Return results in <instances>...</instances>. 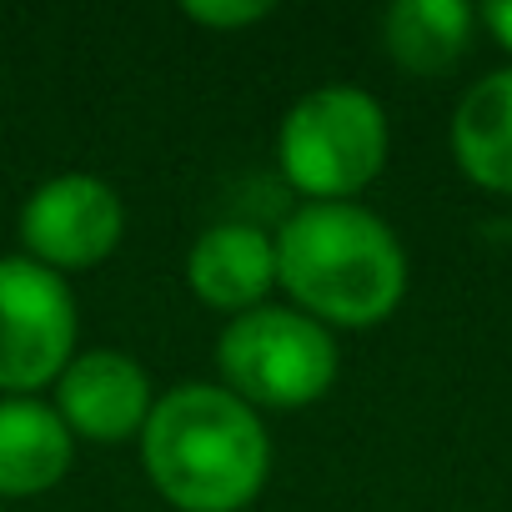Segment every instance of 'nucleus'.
Listing matches in <instances>:
<instances>
[{
  "instance_id": "9",
  "label": "nucleus",
  "mask_w": 512,
  "mask_h": 512,
  "mask_svg": "<svg viewBox=\"0 0 512 512\" xmlns=\"http://www.w3.org/2000/svg\"><path fill=\"white\" fill-rule=\"evenodd\" d=\"M76 457V437L56 402L0 397V502L51 492Z\"/></svg>"
},
{
  "instance_id": "11",
  "label": "nucleus",
  "mask_w": 512,
  "mask_h": 512,
  "mask_svg": "<svg viewBox=\"0 0 512 512\" xmlns=\"http://www.w3.org/2000/svg\"><path fill=\"white\" fill-rule=\"evenodd\" d=\"M472 26L477 11L462 0H397L382 16V46L407 76L437 81L467 56Z\"/></svg>"
},
{
  "instance_id": "3",
  "label": "nucleus",
  "mask_w": 512,
  "mask_h": 512,
  "mask_svg": "<svg viewBox=\"0 0 512 512\" xmlns=\"http://www.w3.org/2000/svg\"><path fill=\"white\" fill-rule=\"evenodd\" d=\"M392 151L387 111L362 86H317L307 91L277 131V161L292 191L307 201H352L362 196Z\"/></svg>"
},
{
  "instance_id": "2",
  "label": "nucleus",
  "mask_w": 512,
  "mask_h": 512,
  "mask_svg": "<svg viewBox=\"0 0 512 512\" xmlns=\"http://www.w3.org/2000/svg\"><path fill=\"white\" fill-rule=\"evenodd\" d=\"M136 442L151 487L176 512H241L272 472L262 412L211 382L161 392Z\"/></svg>"
},
{
  "instance_id": "8",
  "label": "nucleus",
  "mask_w": 512,
  "mask_h": 512,
  "mask_svg": "<svg viewBox=\"0 0 512 512\" xmlns=\"http://www.w3.org/2000/svg\"><path fill=\"white\" fill-rule=\"evenodd\" d=\"M186 287L211 312L241 317L267 307L277 287V241L251 221H216L186 251Z\"/></svg>"
},
{
  "instance_id": "6",
  "label": "nucleus",
  "mask_w": 512,
  "mask_h": 512,
  "mask_svg": "<svg viewBox=\"0 0 512 512\" xmlns=\"http://www.w3.org/2000/svg\"><path fill=\"white\" fill-rule=\"evenodd\" d=\"M126 236V201L91 171H61L41 181L21 206V246L56 277L101 267Z\"/></svg>"
},
{
  "instance_id": "13",
  "label": "nucleus",
  "mask_w": 512,
  "mask_h": 512,
  "mask_svg": "<svg viewBox=\"0 0 512 512\" xmlns=\"http://www.w3.org/2000/svg\"><path fill=\"white\" fill-rule=\"evenodd\" d=\"M482 26L512 51V0H492V6H482Z\"/></svg>"
},
{
  "instance_id": "10",
  "label": "nucleus",
  "mask_w": 512,
  "mask_h": 512,
  "mask_svg": "<svg viewBox=\"0 0 512 512\" xmlns=\"http://www.w3.org/2000/svg\"><path fill=\"white\" fill-rule=\"evenodd\" d=\"M452 156L477 186L512 196V66L467 86L452 111Z\"/></svg>"
},
{
  "instance_id": "12",
  "label": "nucleus",
  "mask_w": 512,
  "mask_h": 512,
  "mask_svg": "<svg viewBox=\"0 0 512 512\" xmlns=\"http://www.w3.org/2000/svg\"><path fill=\"white\" fill-rule=\"evenodd\" d=\"M181 16L201 31H246L256 21H267L272 6L267 0H186Z\"/></svg>"
},
{
  "instance_id": "4",
  "label": "nucleus",
  "mask_w": 512,
  "mask_h": 512,
  "mask_svg": "<svg viewBox=\"0 0 512 512\" xmlns=\"http://www.w3.org/2000/svg\"><path fill=\"white\" fill-rule=\"evenodd\" d=\"M216 372L256 412H302L337 382V337L297 307H256L221 327Z\"/></svg>"
},
{
  "instance_id": "14",
  "label": "nucleus",
  "mask_w": 512,
  "mask_h": 512,
  "mask_svg": "<svg viewBox=\"0 0 512 512\" xmlns=\"http://www.w3.org/2000/svg\"><path fill=\"white\" fill-rule=\"evenodd\" d=\"M0 512H6V507H0Z\"/></svg>"
},
{
  "instance_id": "1",
  "label": "nucleus",
  "mask_w": 512,
  "mask_h": 512,
  "mask_svg": "<svg viewBox=\"0 0 512 512\" xmlns=\"http://www.w3.org/2000/svg\"><path fill=\"white\" fill-rule=\"evenodd\" d=\"M272 241L277 287L327 332L377 327L407 297L402 236L357 201H302Z\"/></svg>"
},
{
  "instance_id": "5",
  "label": "nucleus",
  "mask_w": 512,
  "mask_h": 512,
  "mask_svg": "<svg viewBox=\"0 0 512 512\" xmlns=\"http://www.w3.org/2000/svg\"><path fill=\"white\" fill-rule=\"evenodd\" d=\"M76 292L31 256H0V392L36 397L76 357Z\"/></svg>"
},
{
  "instance_id": "7",
  "label": "nucleus",
  "mask_w": 512,
  "mask_h": 512,
  "mask_svg": "<svg viewBox=\"0 0 512 512\" xmlns=\"http://www.w3.org/2000/svg\"><path fill=\"white\" fill-rule=\"evenodd\" d=\"M151 407H156V392H151L146 367L116 347L76 352L71 367L56 377V412L81 442H101V447L131 442L141 437Z\"/></svg>"
}]
</instances>
